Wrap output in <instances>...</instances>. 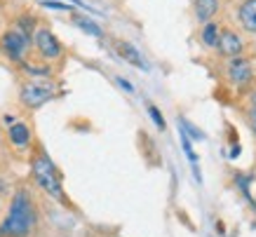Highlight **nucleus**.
<instances>
[{
    "mask_svg": "<svg viewBox=\"0 0 256 237\" xmlns=\"http://www.w3.org/2000/svg\"><path fill=\"white\" fill-rule=\"evenodd\" d=\"M249 122H252V132L256 134V94H254V101H252V108H249Z\"/></svg>",
    "mask_w": 256,
    "mask_h": 237,
    "instance_id": "6ab92c4d",
    "label": "nucleus"
},
{
    "mask_svg": "<svg viewBox=\"0 0 256 237\" xmlns=\"http://www.w3.org/2000/svg\"><path fill=\"white\" fill-rule=\"evenodd\" d=\"M73 24L78 26L80 31L90 33V36H94V38H101V36H104V31H101L99 24L92 22V19H90V16H85V14H73Z\"/></svg>",
    "mask_w": 256,
    "mask_h": 237,
    "instance_id": "f8f14e48",
    "label": "nucleus"
},
{
    "mask_svg": "<svg viewBox=\"0 0 256 237\" xmlns=\"http://www.w3.org/2000/svg\"><path fill=\"white\" fill-rule=\"evenodd\" d=\"M216 47H218V52L224 54V56H230V59L242 54V40H240V36L233 33V31H221L218 33Z\"/></svg>",
    "mask_w": 256,
    "mask_h": 237,
    "instance_id": "0eeeda50",
    "label": "nucleus"
},
{
    "mask_svg": "<svg viewBox=\"0 0 256 237\" xmlns=\"http://www.w3.org/2000/svg\"><path fill=\"white\" fill-rule=\"evenodd\" d=\"M26 73H31L36 78H47L50 76V68H33V66H26Z\"/></svg>",
    "mask_w": 256,
    "mask_h": 237,
    "instance_id": "a211bd4d",
    "label": "nucleus"
},
{
    "mask_svg": "<svg viewBox=\"0 0 256 237\" xmlns=\"http://www.w3.org/2000/svg\"><path fill=\"white\" fill-rule=\"evenodd\" d=\"M36 226V212L28 190H16L10 212L0 226V237H26Z\"/></svg>",
    "mask_w": 256,
    "mask_h": 237,
    "instance_id": "f257e3e1",
    "label": "nucleus"
},
{
    "mask_svg": "<svg viewBox=\"0 0 256 237\" xmlns=\"http://www.w3.org/2000/svg\"><path fill=\"white\" fill-rule=\"evenodd\" d=\"M228 78H230L235 84H244L254 78V66H252V62L244 59V56H233L230 64H228Z\"/></svg>",
    "mask_w": 256,
    "mask_h": 237,
    "instance_id": "423d86ee",
    "label": "nucleus"
},
{
    "mask_svg": "<svg viewBox=\"0 0 256 237\" xmlns=\"http://www.w3.org/2000/svg\"><path fill=\"white\" fill-rule=\"evenodd\" d=\"M116 52H118V56H120V59H124L127 64H132V66H136V68H141V70H148V64L144 62L141 52L132 45V42L118 40V42H116Z\"/></svg>",
    "mask_w": 256,
    "mask_h": 237,
    "instance_id": "6e6552de",
    "label": "nucleus"
},
{
    "mask_svg": "<svg viewBox=\"0 0 256 237\" xmlns=\"http://www.w3.org/2000/svg\"><path fill=\"white\" fill-rule=\"evenodd\" d=\"M240 22L244 31L256 33V0H244L240 5Z\"/></svg>",
    "mask_w": 256,
    "mask_h": 237,
    "instance_id": "9d476101",
    "label": "nucleus"
},
{
    "mask_svg": "<svg viewBox=\"0 0 256 237\" xmlns=\"http://www.w3.org/2000/svg\"><path fill=\"white\" fill-rule=\"evenodd\" d=\"M8 134H10V141H12L16 148H26V146L31 144V130H28L26 122H12Z\"/></svg>",
    "mask_w": 256,
    "mask_h": 237,
    "instance_id": "1a4fd4ad",
    "label": "nucleus"
},
{
    "mask_svg": "<svg viewBox=\"0 0 256 237\" xmlns=\"http://www.w3.org/2000/svg\"><path fill=\"white\" fill-rule=\"evenodd\" d=\"M5 190H8V186H5V181L0 178V192H5Z\"/></svg>",
    "mask_w": 256,
    "mask_h": 237,
    "instance_id": "aec40b11",
    "label": "nucleus"
},
{
    "mask_svg": "<svg viewBox=\"0 0 256 237\" xmlns=\"http://www.w3.org/2000/svg\"><path fill=\"white\" fill-rule=\"evenodd\" d=\"M116 84L120 87V90H122V92H127V94H134V92H136V90H134V84L130 82V80H124L122 76H116Z\"/></svg>",
    "mask_w": 256,
    "mask_h": 237,
    "instance_id": "dca6fc26",
    "label": "nucleus"
},
{
    "mask_svg": "<svg viewBox=\"0 0 256 237\" xmlns=\"http://www.w3.org/2000/svg\"><path fill=\"white\" fill-rule=\"evenodd\" d=\"M33 176L42 190H47L52 198H64L62 192V181H59V174H56V167L52 164V160L47 155H38L33 160Z\"/></svg>",
    "mask_w": 256,
    "mask_h": 237,
    "instance_id": "f03ea898",
    "label": "nucleus"
},
{
    "mask_svg": "<svg viewBox=\"0 0 256 237\" xmlns=\"http://www.w3.org/2000/svg\"><path fill=\"white\" fill-rule=\"evenodd\" d=\"M148 115H150V120H153L160 130H164V118L160 115V110H158L156 106H148Z\"/></svg>",
    "mask_w": 256,
    "mask_h": 237,
    "instance_id": "2eb2a0df",
    "label": "nucleus"
},
{
    "mask_svg": "<svg viewBox=\"0 0 256 237\" xmlns=\"http://www.w3.org/2000/svg\"><path fill=\"white\" fill-rule=\"evenodd\" d=\"M40 5L47 10H62V12H70V10H73V5H70V2H64V0H42Z\"/></svg>",
    "mask_w": 256,
    "mask_h": 237,
    "instance_id": "4468645a",
    "label": "nucleus"
},
{
    "mask_svg": "<svg viewBox=\"0 0 256 237\" xmlns=\"http://www.w3.org/2000/svg\"><path fill=\"white\" fill-rule=\"evenodd\" d=\"M0 47H2L5 56H10L12 62H24V56H26L28 47H31V36L19 31V28H12V31L2 33Z\"/></svg>",
    "mask_w": 256,
    "mask_h": 237,
    "instance_id": "7ed1b4c3",
    "label": "nucleus"
},
{
    "mask_svg": "<svg viewBox=\"0 0 256 237\" xmlns=\"http://www.w3.org/2000/svg\"><path fill=\"white\" fill-rule=\"evenodd\" d=\"M22 104L28 108H40L45 106L47 101L54 96V87L47 84L45 80H33V82H26L22 87Z\"/></svg>",
    "mask_w": 256,
    "mask_h": 237,
    "instance_id": "20e7f679",
    "label": "nucleus"
},
{
    "mask_svg": "<svg viewBox=\"0 0 256 237\" xmlns=\"http://www.w3.org/2000/svg\"><path fill=\"white\" fill-rule=\"evenodd\" d=\"M181 124H184L181 130L186 132V134H190L193 138H204V134H202V132H198V130H193V124H188L186 120H181Z\"/></svg>",
    "mask_w": 256,
    "mask_h": 237,
    "instance_id": "f3484780",
    "label": "nucleus"
},
{
    "mask_svg": "<svg viewBox=\"0 0 256 237\" xmlns=\"http://www.w3.org/2000/svg\"><path fill=\"white\" fill-rule=\"evenodd\" d=\"M36 47H38V52L42 59L47 62H54L62 56V42L54 38V33L50 31V28H38L36 31Z\"/></svg>",
    "mask_w": 256,
    "mask_h": 237,
    "instance_id": "39448f33",
    "label": "nucleus"
},
{
    "mask_svg": "<svg viewBox=\"0 0 256 237\" xmlns=\"http://www.w3.org/2000/svg\"><path fill=\"white\" fill-rule=\"evenodd\" d=\"M218 12V0H195V14L200 22H210L212 16Z\"/></svg>",
    "mask_w": 256,
    "mask_h": 237,
    "instance_id": "9b49d317",
    "label": "nucleus"
},
{
    "mask_svg": "<svg viewBox=\"0 0 256 237\" xmlns=\"http://www.w3.org/2000/svg\"><path fill=\"white\" fill-rule=\"evenodd\" d=\"M218 26L216 24H212V22H207L204 24V28H202V42L207 47H216V42H218Z\"/></svg>",
    "mask_w": 256,
    "mask_h": 237,
    "instance_id": "ddd939ff",
    "label": "nucleus"
}]
</instances>
